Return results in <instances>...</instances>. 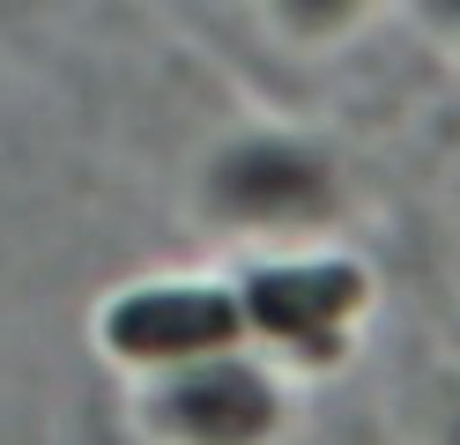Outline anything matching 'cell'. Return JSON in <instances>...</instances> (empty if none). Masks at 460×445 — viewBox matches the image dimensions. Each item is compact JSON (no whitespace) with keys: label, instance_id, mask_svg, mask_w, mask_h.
<instances>
[{"label":"cell","instance_id":"3","mask_svg":"<svg viewBox=\"0 0 460 445\" xmlns=\"http://www.w3.org/2000/svg\"><path fill=\"white\" fill-rule=\"evenodd\" d=\"M268 386L252 371H208V378H186V394H171V423L208 438V445H238L252 431H268Z\"/></svg>","mask_w":460,"mask_h":445},{"label":"cell","instance_id":"2","mask_svg":"<svg viewBox=\"0 0 460 445\" xmlns=\"http://www.w3.org/2000/svg\"><path fill=\"white\" fill-rule=\"evenodd\" d=\"M364 297V275L357 267H341V260H327V267H282V275H261L245 289V312L268 326V334H312V326H334L341 312H349Z\"/></svg>","mask_w":460,"mask_h":445},{"label":"cell","instance_id":"1","mask_svg":"<svg viewBox=\"0 0 460 445\" xmlns=\"http://www.w3.org/2000/svg\"><path fill=\"white\" fill-rule=\"evenodd\" d=\"M238 305L216 289H156V297H134V305L111 312V349L119 356H186V349H216L238 334Z\"/></svg>","mask_w":460,"mask_h":445}]
</instances>
